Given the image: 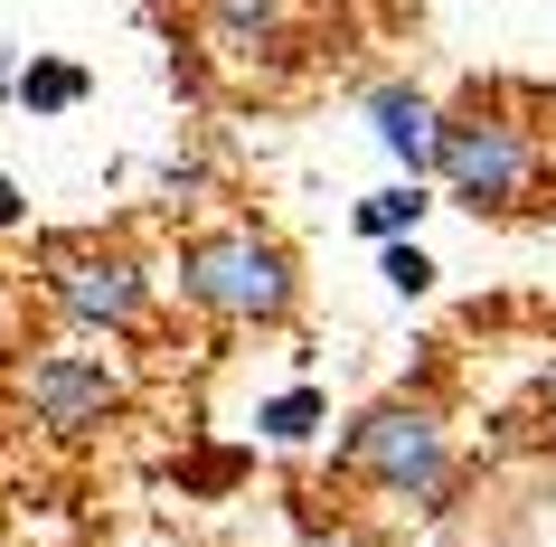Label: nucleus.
<instances>
[{
    "instance_id": "f257e3e1",
    "label": "nucleus",
    "mask_w": 556,
    "mask_h": 547,
    "mask_svg": "<svg viewBox=\"0 0 556 547\" xmlns=\"http://www.w3.org/2000/svg\"><path fill=\"white\" fill-rule=\"evenodd\" d=\"M330 472L350 490H378L396 510H425L443 519L453 510V490H463V453H453V425H443V406L425 387H396V397L358 406L340 444H330Z\"/></svg>"
},
{
    "instance_id": "f03ea898",
    "label": "nucleus",
    "mask_w": 556,
    "mask_h": 547,
    "mask_svg": "<svg viewBox=\"0 0 556 547\" xmlns=\"http://www.w3.org/2000/svg\"><path fill=\"white\" fill-rule=\"evenodd\" d=\"M170 284L199 321H227V331H283L302 312V264L293 246L255 217H207V227L179 236Z\"/></svg>"
},
{
    "instance_id": "7ed1b4c3",
    "label": "nucleus",
    "mask_w": 556,
    "mask_h": 547,
    "mask_svg": "<svg viewBox=\"0 0 556 547\" xmlns=\"http://www.w3.org/2000/svg\"><path fill=\"white\" fill-rule=\"evenodd\" d=\"M434 189L471 217H528L547 199V133L509 104V95H471L443 104L434 133Z\"/></svg>"
},
{
    "instance_id": "20e7f679",
    "label": "nucleus",
    "mask_w": 556,
    "mask_h": 547,
    "mask_svg": "<svg viewBox=\"0 0 556 547\" xmlns=\"http://www.w3.org/2000/svg\"><path fill=\"white\" fill-rule=\"evenodd\" d=\"M29 264H38V302L76 340H132L151 321V293H161L151 256L123 236H38Z\"/></svg>"
},
{
    "instance_id": "39448f33",
    "label": "nucleus",
    "mask_w": 556,
    "mask_h": 547,
    "mask_svg": "<svg viewBox=\"0 0 556 547\" xmlns=\"http://www.w3.org/2000/svg\"><path fill=\"white\" fill-rule=\"evenodd\" d=\"M10 415L48 444H94L132 415V377L76 340H29L10 359Z\"/></svg>"
},
{
    "instance_id": "423d86ee",
    "label": "nucleus",
    "mask_w": 556,
    "mask_h": 547,
    "mask_svg": "<svg viewBox=\"0 0 556 547\" xmlns=\"http://www.w3.org/2000/svg\"><path fill=\"white\" fill-rule=\"evenodd\" d=\"M199 48L236 76H274L302 48V0H199Z\"/></svg>"
},
{
    "instance_id": "0eeeda50",
    "label": "nucleus",
    "mask_w": 556,
    "mask_h": 547,
    "mask_svg": "<svg viewBox=\"0 0 556 547\" xmlns=\"http://www.w3.org/2000/svg\"><path fill=\"white\" fill-rule=\"evenodd\" d=\"M358 114H368V133L387 142L396 179H434V133H443V104H434L425 86H406V76H378V86L358 95Z\"/></svg>"
},
{
    "instance_id": "6e6552de",
    "label": "nucleus",
    "mask_w": 556,
    "mask_h": 547,
    "mask_svg": "<svg viewBox=\"0 0 556 547\" xmlns=\"http://www.w3.org/2000/svg\"><path fill=\"white\" fill-rule=\"evenodd\" d=\"M29 123H66L94 104V66L86 58H20V95H10Z\"/></svg>"
},
{
    "instance_id": "1a4fd4ad",
    "label": "nucleus",
    "mask_w": 556,
    "mask_h": 547,
    "mask_svg": "<svg viewBox=\"0 0 556 547\" xmlns=\"http://www.w3.org/2000/svg\"><path fill=\"white\" fill-rule=\"evenodd\" d=\"M321 425H330V387H312V377L274 387V397L255 406V444H274V453H302V444H321Z\"/></svg>"
},
{
    "instance_id": "9d476101",
    "label": "nucleus",
    "mask_w": 556,
    "mask_h": 547,
    "mask_svg": "<svg viewBox=\"0 0 556 547\" xmlns=\"http://www.w3.org/2000/svg\"><path fill=\"white\" fill-rule=\"evenodd\" d=\"M434 217V179H387V189H368V199L350 208V227L368 236V246H396V236H415Z\"/></svg>"
},
{
    "instance_id": "9b49d317",
    "label": "nucleus",
    "mask_w": 556,
    "mask_h": 547,
    "mask_svg": "<svg viewBox=\"0 0 556 547\" xmlns=\"http://www.w3.org/2000/svg\"><path fill=\"white\" fill-rule=\"evenodd\" d=\"M378 274H387V293H396V302H425V293H434V274H443V264L425 256L415 236H396V246H378Z\"/></svg>"
},
{
    "instance_id": "f8f14e48",
    "label": "nucleus",
    "mask_w": 556,
    "mask_h": 547,
    "mask_svg": "<svg viewBox=\"0 0 556 547\" xmlns=\"http://www.w3.org/2000/svg\"><path fill=\"white\" fill-rule=\"evenodd\" d=\"M283 547H378V538H368L358 519H302V529H293Z\"/></svg>"
},
{
    "instance_id": "ddd939ff",
    "label": "nucleus",
    "mask_w": 556,
    "mask_h": 547,
    "mask_svg": "<svg viewBox=\"0 0 556 547\" xmlns=\"http://www.w3.org/2000/svg\"><path fill=\"white\" fill-rule=\"evenodd\" d=\"M0 236H29V189L0 171Z\"/></svg>"
},
{
    "instance_id": "4468645a",
    "label": "nucleus",
    "mask_w": 556,
    "mask_h": 547,
    "mask_svg": "<svg viewBox=\"0 0 556 547\" xmlns=\"http://www.w3.org/2000/svg\"><path fill=\"white\" fill-rule=\"evenodd\" d=\"M20 95V48H0V104Z\"/></svg>"
}]
</instances>
